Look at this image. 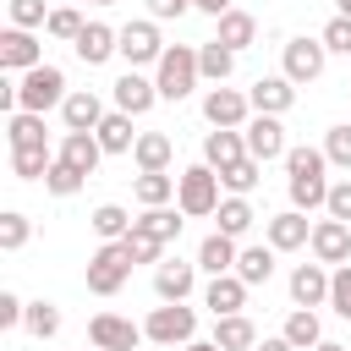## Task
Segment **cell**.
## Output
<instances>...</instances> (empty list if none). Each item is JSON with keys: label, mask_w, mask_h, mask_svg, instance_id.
Masks as SVG:
<instances>
[{"label": "cell", "mask_w": 351, "mask_h": 351, "mask_svg": "<svg viewBox=\"0 0 351 351\" xmlns=\"http://www.w3.org/2000/svg\"><path fill=\"white\" fill-rule=\"evenodd\" d=\"M329 154L324 148H285V186H291V208H302V214H313V208H324L329 203Z\"/></svg>", "instance_id": "1"}, {"label": "cell", "mask_w": 351, "mask_h": 351, "mask_svg": "<svg viewBox=\"0 0 351 351\" xmlns=\"http://www.w3.org/2000/svg\"><path fill=\"white\" fill-rule=\"evenodd\" d=\"M219 170L214 165H192V170H181L176 176V208L186 214V219H208L214 208H219Z\"/></svg>", "instance_id": "2"}, {"label": "cell", "mask_w": 351, "mask_h": 351, "mask_svg": "<svg viewBox=\"0 0 351 351\" xmlns=\"http://www.w3.org/2000/svg\"><path fill=\"white\" fill-rule=\"evenodd\" d=\"M197 49L192 44H170L165 55H159V66H154V82H159V99H170V104H181L192 88H197Z\"/></svg>", "instance_id": "3"}, {"label": "cell", "mask_w": 351, "mask_h": 351, "mask_svg": "<svg viewBox=\"0 0 351 351\" xmlns=\"http://www.w3.org/2000/svg\"><path fill=\"white\" fill-rule=\"evenodd\" d=\"M16 99H22V110H55V104H66V71L60 66H33V71H16Z\"/></svg>", "instance_id": "4"}, {"label": "cell", "mask_w": 351, "mask_h": 351, "mask_svg": "<svg viewBox=\"0 0 351 351\" xmlns=\"http://www.w3.org/2000/svg\"><path fill=\"white\" fill-rule=\"evenodd\" d=\"M126 280H132V252H126V241H104V247L88 258V291H93V296H115Z\"/></svg>", "instance_id": "5"}, {"label": "cell", "mask_w": 351, "mask_h": 351, "mask_svg": "<svg viewBox=\"0 0 351 351\" xmlns=\"http://www.w3.org/2000/svg\"><path fill=\"white\" fill-rule=\"evenodd\" d=\"M143 335H148L154 346H186V340L197 335V313H192L186 302H165V307H154V313H148Z\"/></svg>", "instance_id": "6"}, {"label": "cell", "mask_w": 351, "mask_h": 351, "mask_svg": "<svg viewBox=\"0 0 351 351\" xmlns=\"http://www.w3.org/2000/svg\"><path fill=\"white\" fill-rule=\"evenodd\" d=\"M203 121H208V126H247V121H252V99H247L241 88L214 82V88L203 93Z\"/></svg>", "instance_id": "7"}, {"label": "cell", "mask_w": 351, "mask_h": 351, "mask_svg": "<svg viewBox=\"0 0 351 351\" xmlns=\"http://www.w3.org/2000/svg\"><path fill=\"white\" fill-rule=\"evenodd\" d=\"M165 49H170V44L159 38L154 22H126V27H121V60H126V66H159Z\"/></svg>", "instance_id": "8"}, {"label": "cell", "mask_w": 351, "mask_h": 351, "mask_svg": "<svg viewBox=\"0 0 351 351\" xmlns=\"http://www.w3.org/2000/svg\"><path fill=\"white\" fill-rule=\"evenodd\" d=\"M324 60H329V44L324 38H291L285 44V77L302 88V82H318L324 77Z\"/></svg>", "instance_id": "9"}, {"label": "cell", "mask_w": 351, "mask_h": 351, "mask_svg": "<svg viewBox=\"0 0 351 351\" xmlns=\"http://www.w3.org/2000/svg\"><path fill=\"white\" fill-rule=\"evenodd\" d=\"M241 137H247V154L252 159H285V126H280V115H263V110H252V121L241 126Z\"/></svg>", "instance_id": "10"}, {"label": "cell", "mask_w": 351, "mask_h": 351, "mask_svg": "<svg viewBox=\"0 0 351 351\" xmlns=\"http://www.w3.org/2000/svg\"><path fill=\"white\" fill-rule=\"evenodd\" d=\"M307 247H313L318 263H335V269H340V263H351V225L335 219V214H329V219H313V241H307Z\"/></svg>", "instance_id": "11"}, {"label": "cell", "mask_w": 351, "mask_h": 351, "mask_svg": "<svg viewBox=\"0 0 351 351\" xmlns=\"http://www.w3.org/2000/svg\"><path fill=\"white\" fill-rule=\"evenodd\" d=\"M88 340H93V351H137L143 329H137L132 318H121V313H93Z\"/></svg>", "instance_id": "12"}, {"label": "cell", "mask_w": 351, "mask_h": 351, "mask_svg": "<svg viewBox=\"0 0 351 351\" xmlns=\"http://www.w3.org/2000/svg\"><path fill=\"white\" fill-rule=\"evenodd\" d=\"M44 66V44L33 38V27H5L0 33V71H33Z\"/></svg>", "instance_id": "13"}, {"label": "cell", "mask_w": 351, "mask_h": 351, "mask_svg": "<svg viewBox=\"0 0 351 351\" xmlns=\"http://www.w3.org/2000/svg\"><path fill=\"white\" fill-rule=\"evenodd\" d=\"M263 241H269L274 252H296V247L313 241V225H307L302 208H285V214H269V219H263Z\"/></svg>", "instance_id": "14"}, {"label": "cell", "mask_w": 351, "mask_h": 351, "mask_svg": "<svg viewBox=\"0 0 351 351\" xmlns=\"http://www.w3.org/2000/svg\"><path fill=\"white\" fill-rule=\"evenodd\" d=\"M71 49H77V60L82 66H104L110 55H121V27H104V22H88L77 38H71Z\"/></svg>", "instance_id": "15"}, {"label": "cell", "mask_w": 351, "mask_h": 351, "mask_svg": "<svg viewBox=\"0 0 351 351\" xmlns=\"http://www.w3.org/2000/svg\"><path fill=\"white\" fill-rule=\"evenodd\" d=\"M247 280L230 269V274H208V291H203V307L214 313V318H225V313H241L247 307Z\"/></svg>", "instance_id": "16"}, {"label": "cell", "mask_w": 351, "mask_h": 351, "mask_svg": "<svg viewBox=\"0 0 351 351\" xmlns=\"http://www.w3.org/2000/svg\"><path fill=\"white\" fill-rule=\"evenodd\" d=\"M291 302L296 307H318V302H329V263H296L291 269Z\"/></svg>", "instance_id": "17"}, {"label": "cell", "mask_w": 351, "mask_h": 351, "mask_svg": "<svg viewBox=\"0 0 351 351\" xmlns=\"http://www.w3.org/2000/svg\"><path fill=\"white\" fill-rule=\"evenodd\" d=\"M154 99H159V82H148L137 66H126V77L115 82V110H126V115H148Z\"/></svg>", "instance_id": "18"}, {"label": "cell", "mask_w": 351, "mask_h": 351, "mask_svg": "<svg viewBox=\"0 0 351 351\" xmlns=\"http://www.w3.org/2000/svg\"><path fill=\"white\" fill-rule=\"evenodd\" d=\"M247 99H252V110H263V115H285L291 104H296V82L280 71V77H258L252 88H247Z\"/></svg>", "instance_id": "19"}, {"label": "cell", "mask_w": 351, "mask_h": 351, "mask_svg": "<svg viewBox=\"0 0 351 351\" xmlns=\"http://www.w3.org/2000/svg\"><path fill=\"white\" fill-rule=\"evenodd\" d=\"M60 115H66V132H99V121H104L110 110H104V99H99L93 88H77V93H66Z\"/></svg>", "instance_id": "20"}, {"label": "cell", "mask_w": 351, "mask_h": 351, "mask_svg": "<svg viewBox=\"0 0 351 351\" xmlns=\"http://www.w3.org/2000/svg\"><path fill=\"white\" fill-rule=\"evenodd\" d=\"M236 159H247V137H241V126H214V132L203 137V165L230 170Z\"/></svg>", "instance_id": "21"}, {"label": "cell", "mask_w": 351, "mask_h": 351, "mask_svg": "<svg viewBox=\"0 0 351 351\" xmlns=\"http://www.w3.org/2000/svg\"><path fill=\"white\" fill-rule=\"evenodd\" d=\"M192 285H197V263L170 258V263H159V269H154V291H159V302H186V296H192Z\"/></svg>", "instance_id": "22"}, {"label": "cell", "mask_w": 351, "mask_h": 351, "mask_svg": "<svg viewBox=\"0 0 351 351\" xmlns=\"http://www.w3.org/2000/svg\"><path fill=\"white\" fill-rule=\"evenodd\" d=\"M132 121H137V115H126V110H110V115L99 121V132H93V137L104 143V154H132V148H137V137H143V132H132Z\"/></svg>", "instance_id": "23"}, {"label": "cell", "mask_w": 351, "mask_h": 351, "mask_svg": "<svg viewBox=\"0 0 351 351\" xmlns=\"http://www.w3.org/2000/svg\"><path fill=\"white\" fill-rule=\"evenodd\" d=\"M60 159H66V165H77L82 176H93V170H99V159H104V143H99L93 132H66V137H60Z\"/></svg>", "instance_id": "24"}, {"label": "cell", "mask_w": 351, "mask_h": 351, "mask_svg": "<svg viewBox=\"0 0 351 351\" xmlns=\"http://www.w3.org/2000/svg\"><path fill=\"white\" fill-rule=\"evenodd\" d=\"M236 236H225V230H214V236H203V247H197V269L203 274H230L236 269Z\"/></svg>", "instance_id": "25"}, {"label": "cell", "mask_w": 351, "mask_h": 351, "mask_svg": "<svg viewBox=\"0 0 351 351\" xmlns=\"http://www.w3.org/2000/svg\"><path fill=\"white\" fill-rule=\"evenodd\" d=\"M214 346H225V351H252V346H258L252 318H247V313H225V318H214Z\"/></svg>", "instance_id": "26"}, {"label": "cell", "mask_w": 351, "mask_h": 351, "mask_svg": "<svg viewBox=\"0 0 351 351\" xmlns=\"http://www.w3.org/2000/svg\"><path fill=\"white\" fill-rule=\"evenodd\" d=\"M5 143L11 148H44V115L38 110H11L5 115Z\"/></svg>", "instance_id": "27"}, {"label": "cell", "mask_w": 351, "mask_h": 351, "mask_svg": "<svg viewBox=\"0 0 351 351\" xmlns=\"http://www.w3.org/2000/svg\"><path fill=\"white\" fill-rule=\"evenodd\" d=\"M132 197H137L143 208H159V203H170V197H176V176H170V170H137Z\"/></svg>", "instance_id": "28"}, {"label": "cell", "mask_w": 351, "mask_h": 351, "mask_svg": "<svg viewBox=\"0 0 351 351\" xmlns=\"http://www.w3.org/2000/svg\"><path fill=\"white\" fill-rule=\"evenodd\" d=\"M132 159H137V170H170L176 143H170L165 132H143V137H137V148H132Z\"/></svg>", "instance_id": "29"}, {"label": "cell", "mask_w": 351, "mask_h": 351, "mask_svg": "<svg viewBox=\"0 0 351 351\" xmlns=\"http://www.w3.org/2000/svg\"><path fill=\"white\" fill-rule=\"evenodd\" d=\"M132 230H148L154 241H165V247H170V241L181 236V214H176L170 203H159V208H143V214L132 219Z\"/></svg>", "instance_id": "30"}, {"label": "cell", "mask_w": 351, "mask_h": 351, "mask_svg": "<svg viewBox=\"0 0 351 351\" xmlns=\"http://www.w3.org/2000/svg\"><path fill=\"white\" fill-rule=\"evenodd\" d=\"M214 22H219V33H214V38H219V44H230V49H247V44L258 38V16L236 11V5H230L225 16H214Z\"/></svg>", "instance_id": "31"}, {"label": "cell", "mask_w": 351, "mask_h": 351, "mask_svg": "<svg viewBox=\"0 0 351 351\" xmlns=\"http://www.w3.org/2000/svg\"><path fill=\"white\" fill-rule=\"evenodd\" d=\"M197 71H203L208 82H225V77L236 71V49H230V44H219V38L197 44Z\"/></svg>", "instance_id": "32"}, {"label": "cell", "mask_w": 351, "mask_h": 351, "mask_svg": "<svg viewBox=\"0 0 351 351\" xmlns=\"http://www.w3.org/2000/svg\"><path fill=\"white\" fill-rule=\"evenodd\" d=\"M236 274L247 280V285H269V274H274V247L263 241V247H241L236 252Z\"/></svg>", "instance_id": "33"}, {"label": "cell", "mask_w": 351, "mask_h": 351, "mask_svg": "<svg viewBox=\"0 0 351 351\" xmlns=\"http://www.w3.org/2000/svg\"><path fill=\"white\" fill-rule=\"evenodd\" d=\"M214 219H219V230H225V236H247L258 214H252V203H247V197H236V192H230V197H219Z\"/></svg>", "instance_id": "34"}, {"label": "cell", "mask_w": 351, "mask_h": 351, "mask_svg": "<svg viewBox=\"0 0 351 351\" xmlns=\"http://www.w3.org/2000/svg\"><path fill=\"white\" fill-rule=\"evenodd\" d=\"M280 335H285L296 351H313V346L324 340V329H318V313H313V307H296V313L285 318V329H280Z\"/></svg>", "instance_id": "35"}, {"label": "cell", "mask_w": 351, "mask_h": 351, "mask_svg": "<svg viewBox=\"0 0 351 351\" xmlns=\"http://www.w3.org/2000/svg\"><path fill=\"white\" fill-rule=\"evenodd\" d=\"M49 165H55L49 148H11V176H16V181H44Z\"/></svg>", "instance_id": "36"}, {"label": "cell", "mask_w": 351, "mask_h": 351, "mask_svg": "<svg viewBox=\"0 0 351 351\" xmlns=\"http://www.w3.org/2000/svg\"><path fill=\"white\" fill-rule=\"evenodd\" d=\"M88 225H93V236H99V241H121V236L132 230V214H126L121 203H99Z\"/></svg>", "instance_id": "37"}, {"label": "cell", "mask_w": 351, "mask_h": 351, "mask_svg": "<svg viewBox=\"0 0 351 351\" xmlns=\"http://www.w3.org/2000/svg\"><path fill=\"white\" fill-rule=\"evenodd\" d=\"M219 181H225V192L247 197V192H252V186L263 181V159H252V154H247V159H236L230 170H219Z\"/></svg>", "instance_id": "38"}, {"label": "cell", "mask_w": 351, "mask_h": 351, "mask_svg": "<svg viewBox=\"0 0 351 351\" xmlns=\"http://www.w3.org/2000/svg\"><path fill=\"white\" fill-rule=\"evenodd\" d=\"M22 329H27L33 340H49V335H60V307H55V302H27V318H22Z\"/></svg>", "instance_id": "39"}, {"label": "cell", "mask_w": 351, "mask_h": 351, "mask_svg": "<svg viewBox=\"0 0 351 351\" xmlns=\"http://www.w3.org/2000/svg\"><path fill=\"white\" fill-rule=\"evenodd\" d=\"M82 181H88V176L55 154V165H49V176H44V192H55V197H71V192H82Z\"/></svg>", "instance_id": "40"}, {"label": "cell", "mask_w": 351, "mask_h": 351, "mask_svg": "<svg viewBox=\"0 0 351 351\" xmlns=\"http://www.w3.org/2000/svg\"><path fill=\"white\" fill-rule=\"evenodd\" d=\"M27 236H33V225H27V214H16V208H5V214H0V252H22V247H27Z\"/></svg>", "instance_id": "41"}, {"label": "cell", "mask_w": 351, "mask_h": 351, "mask_svg": "<svg viewBox=\"0 0 351 351\" xmlns=\"http://www.w3.org/2000/svg\"><path fill=\"white\" fill-rule=\"evenodd\" d=\"M82 27H88V22H82V11H77V5H55V11H49V22H44V33H49V38H66V44H71Z\"/></svg>", "instance_id": "42"}, {"label": "cell", "mask_w": 351, "mask_h": 351, "mask_svg": "<svg viewBox=\"0 0 351 351\" xmlns=\"http://www.w3.org/2000/svg\"><path fill=\"white\" fill-rule=\"evenodd\" d=\"M121 241H126V252H132V263H159V252H165V241H154L148 230H126Z\"/></svg>", "instance_id": "43"}, {"label": "cell", "mask_w": 351, "mask_h": 351, "mask_svg": "<svg viewBox=\"0 0 351 351\" xmlns=\"http://www.w3.org/2000/svg\"><path fill=\"white\" fill-rule=\"evenodd\" d=\"M329 307H335L340 318H351V263H340V269L329 274Z\"/></svg>", "instance_id": "44"}, {"label": "cell", "mask_w": 351, "mask_h": 351, "mask_svg": "<svg viewBox=\"0 0 351 351\" xmlns=\"http://www.w3.org/2000/svg\"><path fill=\"white\" fill-rule=\"evenodd\" d=\"M324 154H329V165L351 170V126H329V137H324Z\"/></svg>", "instance_id": "45"}, {"label": "cell", "mask_w": 351, "mask_h": 351, "mask_svg": "<svg viewBox=\"0 0 351 351\" xmlns=\"http://www.w3.org/2000/svg\"><path fill=\"white\" fill-rule=\"evenodd\" d=\"M44 22H49L44 0H11V27H44Z\"/></svg>", "instance_id": "46"}, {"label": "cell", "mask_w": 351, "mask_h": 351, "mask_svg": "<svg viewBox=\"0 0 351 351\" xmlns=\"http://www.w3.org/2000/svg\"><path fill=\"white\" fill-rule=\"evenodd\" d=\"M318 38L329 44V55H351V16H335V22H329Z\"/></svg>", "instance_id": "47"}, {"label": "cell", "mask_w": 351, "mask_h": 351, "mask_svg": "<svg viewBox=\"0 0 351 351\" xmlns=\"http://www.w3.org/2000/svg\"><path fill=\"white\" fill-rule=\"evenodd\" d=\"M324 214H335V219L351 225V181H329V203H324Z\"/></svg>", "instance_id": "48"}, {"label": "cell", "mask_w": 351, "mask_h": 351, "mask_svg": "<svg viewBox=\"0 0 351 351\" xmlns=\"http://www.w3.org/2000/svg\"><path fill=\"white\" fill-rule=\"evenodd\" d=\"M22 318H27V302L16 291H0V329H16Z\"/></svg>", "instance_id": "49"}, {"label": "cell", "mask_w": 351, "mask_h": 351, "mask_svg": "<svg viewBox=\"0 0 351 351\" xmlns=\"http://www.w3.org/2000/svg\"><path fill=\"white\" fill-rule=\"evenodd\" d=\"M148 11H154V22H170V16H186L192 0H148Z\"/></svg>", "instance_id": "50"}, {"label": "cell", "mask_w": 351, "mask_h": 351, "mask_svg": "<svg viewBox=\"0 0 351 351\" xmlns=\"http://www.w3.org/2000/svg\"><path fill=\"white\" fill-rule=\"evenodd\" d=\"M192 11H208V16H225L230 0H192Z\"/></svg>", "instance_id": "51"}, {"label": "cell", "mask_w": 351, "mask_h": 351, "mask_svg": "<svg viewBox=\"0 0 351 351\" xmlns=\"http://www.w3.org/2000/svg\"><path fill=\"white\" fill-rule=\"evenodd\" d=\"M252 351H296V346H291V340H285V335H274V340H258V346H252Z\"/></svg>", "instance_id": "52"}, {"label": "cell", "mask_w": 351, "mask_h": 351, "mask_svg": "<svg viewBox=\"0 0 351 351\" xmlns=\"http://www.w3.org/2000/svg\"><path fill=\"white\" fill-rule=\"evenodd\" d=\"M186 351H225V346H214V340H186Z\"/></svg>", "instance_id": "53"}, {"label": "cell", "mask_w": 351, "mask_h": 351, "mask_svg": "<svg viewBox=\"0 0 351 351\" xmlns=\"http://www.w3.org/2000/svg\"><path fill=\"white\" fill-rule=\"evenodd\" d=\"M313 351H346V346H335V340H318V346H313Z\"/></svg>", "instance_id": "54"}, {"label": "cell", "mask_w": 351, "mask_h": 351, "mask_svg": "<svg viewBox=\"0 0 351 351\" xmlns=\"http://www.w3.org/2000/svg\"><path fill=\"white\" fill-rule=\"evenodd\" d=\"M335 5H340V16H351V0H335Z\"/></svg>", "instance_id": "55"}, {"label": "cell", "mask_w": 351, "mask_h": 351, "mask_svg": "<svg viewBox=\"0 0 351 351\" xmlns=\"http://www.w3.org/2000/svg\"><path fill=\"white\" fill-rule=\"evenodd\" d=\"M88 5H115V0H88Z\"/></svg>", "instance_id": "56"}]
</instances>
